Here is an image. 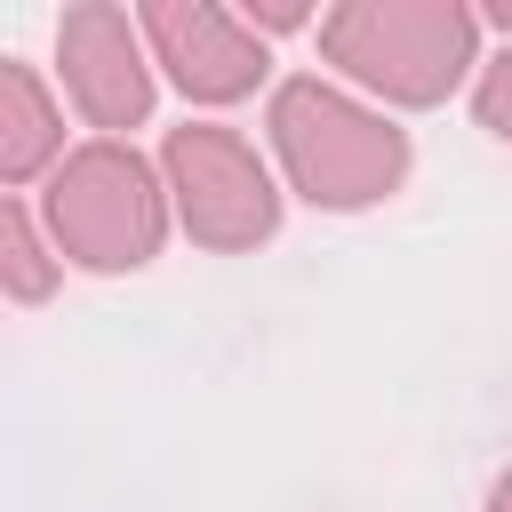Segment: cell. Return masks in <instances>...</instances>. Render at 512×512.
Instances as JSON below:
<instances>
[{
	"label": "cell",
	"mask_w": 512,
	"mask_h": 512,
	"mask_svg": "<svg viewBox=\"0 0 512 512\" xmlns=\"http://www.w3.org/2000/svg\"><path fill=\"white\" fill-rule=\"evenodd\" d=\"M56 144H64V128H56V104H48L40 72L24 56H0V176L8 184L40 176L56 160Z\"/></svg>",
	"instance_id": "52a82bcc"
},
{
	"label": "cell",
	"mask_w": 512,
	"mask_h": 512,
	"mask_svg": "<svg viewBox=\"0 0 512 512\" xmlns=\"http://www.w3.org/2000/svg\"><path fill=\"white\" fill-rule=\"evenodd\" d=\"M0 240H8V296H16V304H40L48 280H56V264L40 256V240H32V208H24V200L0 208Z\"/></svg>",
	"instance_id": "ba28073f"
},
{
	"label": "cell",
	"mask_w": 512,
	"mask_h": 512,
	"mask_svg": "<svg viewBox=\"0 0 512 512\" xmlns=\"http://www.w3.org/2000/svg\"><path fill=\"white\" fill-rule=\"evenodd\" d=\"M48 240H56V264H88V272H136L152 264L160 232H168V208H160V184L152 168L120 144V136H96L80 152L56 160L48 192Z\"/></svg>",
	"instance_id": "3957f363"
},
{
	"label": "cell",
	"mask_w": 512,
	"mask_h": 512,
	"mask_svg": "<svg viewBox=\"0 0 512 512\" xmlns=\"http://www.w3.org/2000/svg\"><path fill=\"white\" fill-rule=\"evenodd\" d=\"M272 144L304 200L320 208H368L408 176V136L328 80H280L272 88Z\"/></svg>",
	"instance_id": "7a4b0ae2"
},
{
	"label": "cell",
	"mask_w": 512,
	"mask_h": 512,
	"mask_svg": "<svg viewBox=\"0 0 512 512\" xmlns=\"http://www.w3.org/2000/svg\"><path fill=\"white\" fill-rule=\"evenodd\" d=\"M56 64H64V88L72 104L112 136V128H136L152 112V72H144V24L112 0H80L64 8L56 24Z\"/></svg>",
	"instance_id": "5b68a950"
},
{
	"label": "cell",
	"mask_w": 512,
	"mask_h": 512,
	"mask_svg": "<svg viewBox=\"0 0 512 512\" xmlns=\"http://www.w3.org/2000/svg\"><path fill=\"white\" fill-rule=\"evenodd\" d=\"M136 24H144V40H152V56L176 72V88L200 96V104H232V96H248V88L264 80V40H256L248 16H232V8L152 0Z\"/></svg>",
	"instance_id": "8992f818"
},
{
	"label": "cell",
	"mask_w": 512,
	"mask_h": 512,
	"mask_svg": "<svg viewBox=\"0 0 512 512\" xmlns=\"http://www.w3.org/2000/svg\"><path fill=\"white\" fill-rule=\"evenodd\" d=\"M472 112H480V128H496L504 144H512V48L488 64V80H480V96H472Z\"/></svg>",
	"instance_id": "9c48e42d"
},
{
	"label": "cell",
	"mask_w": 512,
	"mask_h": 512,
	"mask_svg": "<svg viewBox=\"0 0 512 512\" xmlns=\"http://www.w3.org/2000/svg\"><path fill=\"white\" fill-rule=\"evenodd\" d=\"M488 512H512V480H504V488H496V504H488Z\"/></svg>",
	"instance_id": "30bf717a"
},
{
	"label": "cell",
	"mask_w": 512,
	"mask_h": 512,
	"mask_svg": "<svg viewBox=\"0 0 512 512\" xmlns=\"http://www.w3.org/2000/svg\"><path fill=\"white\" fill-rule=\"evenodd\" d=\"M168 184H176V208L192 224L200 248H256L272 224H280V192L256 160V144L240 128H216V120H184L168 128Z\"/></svg>",
	"instance_id": "277c9868"
},
{
	"label": "cell",
	"mask_w": 512,
	"mask_h": 512,
	"mask_svg": "<svg viewBox=\"0 0 512 512\" xmlns=\"http://www.w3.org/2000/svg\"><path fill=\"white\" fill-rule=\"evenodd\" d=\"M480 16L456 0H352L320 16V56L392 104H440L472 64Z\"/></svg>",
	"instance_id": "6da1fadb"
}]
</instances>
